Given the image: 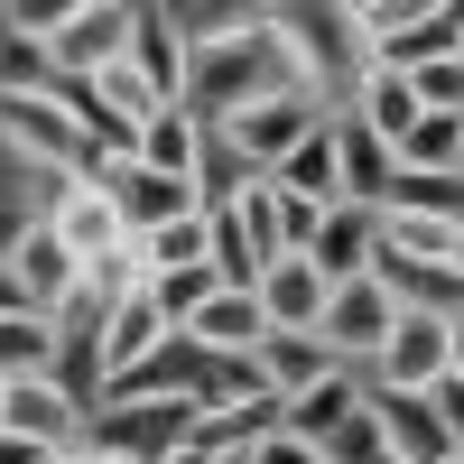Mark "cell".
<instances>
[{
    "label": "cell",
    "instance_id": "cell-1",
    "mask_svg": "<svg viewBox=\"0 0 464 464\" xmlns=\"http://www.w3.org/2000/svg\"><path fill=\"white\" fill-rule=\"evenodd\" d=\"M0 149H10L37 186H84L102 168V149L84 140V121H74L56 93H10L0 102Z\"/></svg>",
    "mask_w": 464,
    "mask_h": 464
},
{
    "label": "cell",
    "instance_id": "cell-2",
    "mask_svg": "<svg viewBox=\"0 0 464 464\" xmlns=\"http://www.w3.org/2000/svg\"><path fill=\"white\" fill-rule=\"evenodd\" d=\"M353 28H362L372 65L418 74L464 47V0H353Z\"/></svg>",
    "mask_w": 464,
    "mask_h": 464
},
{
    "label": "cell",
    "instance_id": "cell-3",
    "mask_svg": "<svg viewBox=\"0 0 464 464\" xmlns=\"http://www.w3.org/2000/svg\"><path fill=\"white\" fill-rule=\"evenodd\" d=\"M130 28H140V0H74L65 28L47 37V65L74 74V84H93L102 65H121V56H130Z\"/></svg>",
    "mask_w": 464,
    "mask_h": 464
},
{
    "label": "cell",
    "instance_id": "cell-4",
    "mask_svg": "<svg viewBox=\"0 0 464 464\" xmlns=\"http://www.w3.org/2000/svg\"><path fill=\"white\" fill-rule=\"evenodd\" d=\"M325 121H334V111H325L316 93H269V102H251V111H232V121H223V140H232V149H242V159L269 177L279 159H297V149L316 140Z\"/></svg>",
    "mask_w": 464,
    "mask_h": 464
},
{
    "label": "cell",
    "instance_id": "cell-5",
    "mask_svg": "<svg viewBox=\"0 0 464 464\" xmlns=\"http://www.w3.org/2000/svg\"><path fill=\"white\" fill-rule=\"evenodd\" d=\"M93 186L121 205L130 242H149V232H168V223H186V214H205V196H196L186 177H159V168H140V159H102Z\"/></svg>",
    "mask_w": 464,
    "mask_h": 464
},
{
    "label": "cell",
    "instance_id": "cell-6",
    "mask_svg": "<svg viewBox=\"0 0 464 464\" xmlns=\"http://www.w3.org/2000/svg\"><path fill=\"white\" fill-rule=\"evenodd\" d=\"M391 325H400V297L381 288V279H343L334 297H325V353L334 362H353V372H372L381 362V343H391Z\"/></svg>",
    "mask_w": 464,
    "mask_h": 464
},
{
    "label": "cell",
    "instance_id": "cell-7",
    "mask_svg": "<svg viewBox=\"0 0 464 464\" xmlns=\"http://www.w3.org/2000/svg\"><path fill=\"white\" fill-rule=\"evenodd\" d=\"M446 372H455V325L446 316H409V306H400V325H391V343H381V362L362 381H381V391H437Z\"/></svg>",
    "mask_w": 464,
    "mask_h": 464
},
{
    "label": "cell",
    "instance_id": "cell-8",
    "mask_svg": "<svg viewBox=\"0 0 464 464\" xmlns=\"http://www.w3.org/2000/svg\"><path fill=\"white\" fill-rule=\"evenodd\" d=\"M130 74L149 93H159L168 111H186V84H196V47H186V28L168 0H140V28H130Z\"/></svg>",
    "mask_w": 464,
    "mask_h": 464
},
{
    "label": "cell",
    "instance_id": "cell-9",
    "mask_svg": "<svg viewBox=\"0 0 464 464\" xmlns=\"http://www.w3.org/2000/svg\"><path fill=\"white\" fill-rule=\"evenodd\" d=\"M37 223H47V232H56V242L84 260V269H102V260H121V251H130V223H121V205H111L93 177H84V186H65V196L37 214Z\"/></svg>",
    "mask_w": 464,
    "mask_h": 464
},
{
    "label": "cell",
    "instance_id": "cell-10",
    "mask_svg": "<svg viewBox=\"0 0 464 464\" xmlns=\"http://www.w3.org/2000/svg\"><path fill=\"white\" fill-rule=\"evenodd\" d=\"M325 269V288H343V279H372V260H381V214L372 205H334L325 223H316V251H306Z\"/></svg>",
    "mask_w": 464,
    "mask_h": 464
},
{
    "label": "cell",
    "instance_id": "cell-11",
    "mask_svg": "<svg viewBox=\"0 0 464 464\" xmlns=\"http://www.w3.org/2000/svg\"><path fill=\"white\" fill-rule=\"evenodd\" d=\"M372 418H381V437H391V455H409V464H446L455 455L428 391H381V381H372Z\"/></svg>",
    "mask_w": 464,
    "mask_h": 464
},
{
    "label": "cell",
    "instance_id": "cell-12",
    "mask_svg": "<svg viewBox=\"0 0 464 464\" xmlns=\"http://www.w3.org/2000/svg\"><path fill=\"white\" fill-rule=\"evenodd\" d=\"M325 269L316 260H269V279H260V316H269V334H316L325 325Z\"/></svg>",
    "mask_w": 464,
    "mask_h": 464
},
{
    "label": "cell",
    "instance_id": "cell-13",
    "mask_svg": "<svg viewBox=\"0 0 464 464\" xmlns=\"http://www.w3.org/2000/svg\"><path fill=\"white\" fill-rule=\"evenodd\" d=\"M10 279H19V306H37V316H56V306H65L74 288H84V260H74V251L56 242V232L37 223L28 242H19V260H10Z\"/></svg>",
    "mask_w": 464,
    "mask_h": 464
},
{
    "label": "cell",
    "instance_id": "cell-14",
    "mask_svg": "<svg viewBox=\"0 0 464 464\" xmlns=\"http://www.w3.org/2000/svg\"><path fill=\"white\" fill-rule=\"evenodd\" d=\"M186 343H196V353H214V362H232V353H260V343H269L260 288H223V297L205 306V316L186 325Z\"/></svg>",
    "mask_w": 464,
    "mask_h": 464
},
{
    "label": "cell",
    "instance_id": "cell-15",
    "mask_svg": "<svg viewBox=\"0 0 464 464\" xmlns=\"http://www.w3.org/2000/svg\"><path fill=\"white\" fill-rule=\"evenodd\" d=\"M362 400H372V381H362V372H325L306 400H288V437H306V446H334V437L362 418Z\"/></svg>",
    "mask_w": 464,
    "mask_h": 464
},
{
    "label": "cell",
    "instance_id": "cell-16",
    "mask_svg": "<svg viewBox=\"0 0 464 464\" xmlns=\"http://www.w3.org/2000/svg\"><path fill=\"white\" fill-rule=\"evenodd\" d=\"M159 343H168V316H159V306H149V288H140L121 316L102 325V343H93V391H102V381H121V372H140Z\"/></svg>",
    "mask_w": 464,
    "mask_h": 464
},
{
    "label": "cell",
    "instance_id": "cell-17",
    "mask_svg": "<svg viewBox=\"0 0 464 464\" xmlns=\"http://www.w3.org/2000/svg\"><path fill=\"white\" fill-rule=\"evenodd\" d=\"M65 372V334L37 306H10L0 316V381H56Z\"/></svg>",
    "mask_w": 464,
    "mask_h": 464
},
{
    "label": "cell",
    "instance_id": "cell-18",
    "mask_svg": "<svg viewBox=\"0 0 464 464\" xmlns=\"http://www.w3.org/2000/svg\"><path fill=\"white\" fill-rule=\"evenodd\" d=\"M334 149H343V205H391V177H400V159H391V140H372L353 111H334Z\"/></svg>",
    "mask_w": 464,
    "mask_h": 464
},
{
    "label": "cell",
    "instance_id": "cell-19",
    "mask_svg": "<svg viewBox=\"0 0 464 464\" xmlns=\"http://www.w3.org/2000/svg\"><path fill=\"white\" fill-rule=\"evenodd\" d=\"M343 111H353L372 140H391V159H400V140L428 121V111H418V84H409V74H391V65H372V74H362V93L343 102Z\"/></svg>",
    "mask_w": 464,
    "mask_h": 464
},
{
    "label": "cell",
    "instance_id": "cell-20",
    "mask_svg": "<svg viewBox=\"0 0 464 464\" xmlns=\"http://www.w3.org/2000/svg\"><path fill=\"white\" fill-rule=\"evenodd\" d=\"M269 186H279V196H297V205H343V149H334V121L306 140L297 159L269 168Z\"/></svg>",
    "mask_w": 464,
    "mask_h": 464
},
{
    "label": "cell",
    "instance_id": "cell-21",
    "mask_svg": "<svg viewBox=\"0 0 464 464\" xmlns=\"http://www.w3.org/2000/svg\"><path fill=\"white\" fill-rule=\"evenodd\" d=\"M260 372H269V391H279V400H306L325 372H353V362H334L325 334H269V343H260Z\"/></svg>",
    "mask_w": 464,
    "mask_h": 464
},
{
    "label": "cell",
    "instance_id": "cell-22",
    "mask_svg": "<svg viewBox=\"0 0 464 464\" xmlns=\"http://www.w3.org/2000/svg\"><path fill=\"white\" fill-rule=\"evenodd\" d=\"M140 168H159V177H186L196 186V159H205V121L196 111H159V121L140 130V149H130Z\"/></svg>",
    "mask_w": 464,
    "mask_h": 464
},
{
    "label": "cell",
    "instance_id": "cell-23",
    "mask_svg": "<svg viewBox=\"0 0 464 464\" xmlns=\"http://www.w3.org/2000/svg\"><path fill=\"white\" fill-rule=\"evenodd\" d=\"M381 214H428V223H464V168H400Z\"/></svg>",
    "mask_w": 464,
    "mask_h": 464
},
{
    "label": "cell",
    "instance_id": "cell-24",
    "mask_svg": "<svg viewBox=\"0 0 464 464\" xmlns=\"http://www.w3.org/2000/svg\"><path fill=\"white\" fill-rule=\"evenodd\" d=\"M168 269H214V214H186L140 242V279H168Z\"/></svg>",
    "mask_w": 464,
    "mask_h": 464
},
{
    "label": "cell",
    "instance_id": "cell-25",
    "mask_svg": "<svg viewBox=\"0 0 464 464\" xmlns=\"http://www.w3.org/2000/svg\"><path fill=\"white\" fill-rule=\"evenodd\" d=\"M381 251H391V260H437V269H455V251H464V223H428V214H381Z\"/></svg>",
    "mask_w": 464,
    "mask_h": 464
},
{
    "label": "cell",
    "instance_id": "cell-26",
    "mask_svg": "<svg viewBox=\"0 0 464 464\" xmlns=\"http://www.w3.org/2000/svg\"><path fill=\"white\" fill-rule=\"evenodd\" d=\"M214 297H223V279H214V269H168V279H149V306L168 316V334H186Z\"/></svg>",
    "mask_w": 464,
    "mask_h": 464
},
{
    "label": "cell",
    "instance_id": "cell-27",
    "mask_svg": "<svg viewBox=\"0 0 464 464\" xmlns=\"http://www.w3.org/2000/svg\"><path fill=\"white\" fill-rule=\"evenodd\" d=\"M47 84H56L47 47H37V37H19V19L0 10V102H10V93H47Z\"/></svg>",
    "mask_w": 464,
    "mask_h": 464
},
{
    "label": "cell",
    "instance_id": "cell-28",
    "mask_svg": "<svg viewBox=\"0 0 464 464\" xmlns=\"http://www.w3.org/2000/svg\"><path fill=\"white\" fill-rule=\"evenodd\" d=\"M400 168H464V121L455 111H428V121L400 140Z\"/></svg>",
    "mask_w": 464,
    "mask_h": 464
},
{
    "label": "cell",
    "instance_id": "cell-29",
    "mask_svg": "<svg viewBox=\"0 0 464 464\" xmlns=\"http://www.w3.org/2000/svg\"><path fill=\"white\" fill-rule=\"evenodd\" d=\"M409 84H418V111H455V121H464V47L437 56V65H418Z\"/></svg>",
    "mask_w": 464,
    "mask_h": 464
},
{
    "label": "cell",
    "instance_id": "cell-30",
    "mask_svg": "<svg viewBox=\"0 0 464 464\" xmlns=\"http://www.w3.org/2000/svg\"><path fill=\"white\" fill-rule=\"evenodd\" d=\"M381 455H391V437H381V418H372V400H362V418L325 446V464H381Z\"/></svg>",
    "mask_w": 464,
    "mask_h": 464
},
{
    "label": "cell",
    "instance_id": "cell-31",
    "mask_svg": "<svg viewBox=\"0 0 464 464\" xmlns=\"http://www.w3.org/2000/svg\"><path fill=\"white\" fill-rule=\"evenodd\" d=\"M251 464H325V446H306V437L279 428V437H260V446H251Z\"/></svg>",
    "mask_w": 464,
    "mask_h": 464
},
{
    "label": "cell",
    "instance_id": "cell-32",
    "mask_svg": "<svg viewBox=\"0 0 464 464\" xmlns=\"http://www.w3.org/2000/svg\"><path fill=\"white\" fill-rule=\"evenodd\" d=\"M428 400H437V418H446V446L464 455V372H446V381H437Z\"/></svg>",
    "mask_w": 464,
    "mask_h": 464
},
{
    "label": "cell",
    "instance_id": "cell-33",
    "mask_svg": "<svg viewBox=\"0 0 464 464\" xmlns=\"http://www.w3.org/2000/svg\"><path fill=\"white\" fill-rule=\"evenodd\" d=\"M65 464H149V455H130V446H102V437H84Z\"/></svg>",
    "mask_w": 464,
    "mask_h": 464
},
{
    "label": "cell",
    "instance_id": "cell-34",
    "mask_svg": "<svg viewBox=\"0 0 464 464\" xmlns=\"http://www.w3.org/2000/svg\"><path fill=\"white\" fill-rule=\"evenodd\" d=\"M159 464H214V446H177V455H159Z\"/></svg>",
    "mask_w": 464,
    "mask_h": 464
},
{
    "label": "cell",
    "instance_id": "cell-35",
    "mask_svg": "<svg viewBox=\"0 0 464 464\" xmlns=\"http://www.w3.org/2000/svg\"><path fill=\"white\" fill-rule=\"evenodd\" d=\"M455 372H464V316H455Z\"/></svg>",
    "mask_w": 464,
    "mask_h": 464
},
{
    "label": "cell",
    "instance_id": "cell-36",
    "mask_svg": "<svg viewBox=\"0 0 464 464\" xmlns=\"http://www.w3.org/2000/svg\"><path fill=\"white\" fill-rule=\"evenodd\" d=\"M381 464H409V455H381Z\"/></svg>",
    "mask_w": 464,
    "mask_h": 464
},
{
    "label": "cell",
    "instance_id": "cell-37",
    "mask_svg": "<svg viewBox=\"0 0 464 464\" xmlns=\"http://www.w3.org/2000/svg\"><path fill=\"white\" fill-rule=\"evenodd\" d=\"M0 400H10V381H0Z\"/></svg>",
    "mask_w": 464,
    "mask_h": 464
},
{
    "label": "cell",
    "instance_id": "cell-38",
    "mask_svg": "<svg viewBox=\"0 0 464 464\" xmlns=\"http://www.w3.org/2000/svg\"><path fill=\"white\" fill-rule=\"evenodd\" d=\"M455 269H464V251H455Z\"/></svg>",
    "mask_w": 464,
    "mask_h": 464
},
{
    "label": "cell",
    "instance_id": "cell-39",
    "mask_svg": "<svg viewBox=\"0 0 464 464\" xmlns=\"http://www.w3.org/2000/svg\"><path fill=\"white\" fill-rule=\"evenodd\" d=\"M446 464H464V455H446Z\"/></svg>",
    "mask_w": 464,
    "mask_h": 464
}]
</instances>
